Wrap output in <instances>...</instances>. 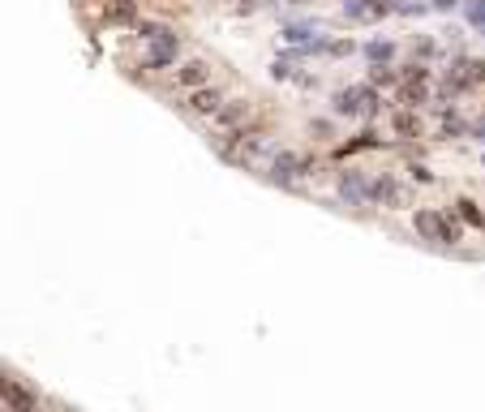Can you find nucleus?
Masks as SVG:
<instances>
[{
    "label": "nucleus",
    "instance_id": "2",
    "mask_svg": "<svg viewBox=\"0 0 485 412\" xmlns=\"http://www.w3.org/2000/svg\"><path fill=\"white\" fill-rule=\"evenodd\" d=\"M262 176L271 185H280V189H297L301 181L318 176V159H309V154H301V150H280L275 159L262 168Z\"/></svg>",
    "mask_w": 485,
    "mask_h": 412
},
{
    "label": "nucleus",
    "instance_id": "20",
    "mask_svg": "<svg viewBox=\"0 0 485 412\" xmlns=\"http://www.w3.org/2000/svg\"><path fill=\"white\" fill-rule=\"evenodd\" d=\"M434 52H438L434 39H417V56H421V61H425V56H434Z\"/></svg>",
    "mask_w": 485,
    "mask_h": 412
},
{
    "label": "nucleus",
    "instance_id": "6",
    "mask_svg": "<svg viewBox=\"0 0 485 412\" xmlns=\"http://www.w3.org/2000/svg\"><path fill=\"white\" fill-rule=\"evenodd\" d=\"M176 56H181V39H176V30L168 26L159 39H150V43H146L142 69H172V65H176Z\"/></svg>",
    "mask_w": 485,
    "mask_h": 412
},
{
    "label": "nucleus",
    "instance_id": "13",
    "mask_svg": "<svg viewBox=\"0 0 485 412\" xmlns=\"http://www.w3.org/2000/svg\"><path fill=\"white\" fill-rule=\"evenodd\" d=\"M253 116V108H249V99H236V103H224V112L215 116V125L220 129H245V121Z\"/></svg>",
    "mask_w": 485,
    "mask_h": 412
},
{
    "label": "nucleus",
    "instance_id": "10",
    "mask_svg": "<svg viewBox=\"0 0 485 412\" xmlns=\"http://www.w3.org/2000/svg\"><path fill=\"white\" fill-rule=\"evenodd\" d=\"M5 412H39V404H35V395L9 374L5 378Z\"/></svg>",
    "mask_w": 485,
    "mask_h": 412
},
{
    "label": "nucleus",
    "instance_id": "12",
    "mask_svg": "<svg viewBox=\"0 0 485 412\" xmlns=\"http://www.w3.org/2000/svg\"><path fill=\"white\" fill-rule=\"evenodd\" d=\"M383 13H391L387 0H344V18H352V22H373Z\"/></svg>",
    "mask_w": 485,
    "mask_h": 412
},
{
    "label": "nucleus",
    "instance_id": "11",
    "mask_svg": "<svg viewBox=\"0 0 485 412\" xmlns=\"http://www.w3.org/2000/svg\"><path fill=\"white\" fill-rule=\"evenodd\" d=\"M434 121H438V133H443V138H455V133H468V129H472V125L460 116L455 103H438V108H434Z\"/></svg>",
    "mask_w": 485,
    "mask_h": 412
},
{
    "label": "nucleus",
    "instance_id": "3",
    "mask_svg": "<svg viewBox=\"0 0 485 412\" xmlns=\"http://www.w3.org/2000/svg\"><path fill=\"white\" fill-rule=\"evenodd\" d=\"M331 112L335 116H378L383 112V95L373 82H357L331 95Z\"/></svg>",
    "mask_w": 485,
    "mask_h": 412
},
{
    "label": "nucleus",
    "instance_id": "4",
    "mask_svg": "<svg viewBox=\"0 0 485 412\" xmlns=\"http://www.w3.org/2000/svg\"><path fill=\"white\" fill-rule=\"evenodd\" d=\"M429 95H434V73H429L425 65H408V69H400L395 99L404 103V108H425Z\"/></svg>",
    "mask_w": 485,
    "mask_h": 412
},
{
    "label": "nucleus",
    "instance_id": "24",
    "mask_svg": "<svg viewBox=\"0 0 485 412\" xmlns=\"http://www.w3.org/2000/svg\"><path fill=\"white\" fill-rule=\"evenodd\" d=\"M468 133H472V138H477V142H485V121H477V125H472V129H468Z\"/></svg>",
    "mask_w": 485,
    "mask_h": 412
},
{
    "label": "nucleus",
    "instance_id": "1",
    "mask_svg": "<svg viewBox=\"0 0 485 412\" xmlns=\"http://www.w3.org/2000/svg\"><path fill=\"white\" fill-rule=\"evenodd\" d=\"M412 228L421 232V241L443 245V249H460V241H464V219L447 215V211H417Z\"/></svg>",
    "mask_w": 485,
    "mask_h": 412
},
{
    "label": "nucleus",
    "instance_id": "7",
    "mask_svg": "<svg viewBox=\"0 0 485 412\" xmlns=\"http://www.w3.org/2000/svg\"><path fill=\"white\" fill-rule=\"evenodd\" d=\"M224 90L220 86H198V90H189L185 95V103H181V112L185 116H220L224 112Z\"/></svg>",
    "mask_w": 485,
    "mask_h": 412
},
{
    "label": "nucleus",
    "instance_id": "14",
    "mask_svg": "<svg viewBox=\"0 0 485 412\" xmlns=\"http://www.w3.org/2000/svg\"><path fill=\"white\" fill-rule=\"evenodd\" d=\"M391 125H395V138H421V116H417V108H404V112H395L391 116Z\"/></svg>",
    "mask_w": 485,
    "mask_h": 412
},
{
    "label": "nucleus",
    "instance_id": "9",
    "mask_svg": "<svg viewBox=\"0 0 485 412\" xmlns=\"http://www.w3.org/2000/svg\"><path fill=\"white\" fill-rule=\"evenodd\" d=\"M206 78H210V65H206L202 56H193V61H181V65H176V73H172V82H176V86H185V90H198V86H206Z\"/></svg>",
    "mask_w": 485,
    "mask_h": 412
},
{
    "label": "nucleus",
    "instance_id": "8",
    "mask_svg": "<svg viewBox=\"0 0 485 412\" xmlns=\"http://www.w3.org/2000/svg\"><path fill=\"white\" fill-rule=\"evenodd\" d=\"M412 189L395 172H373V206H408Z\"/></svg>",
    "mask_w": 485,
    "mask_h": 412
},
{
    "label": "nucleus",
    "instance_id": "23",
    "mask_svg": "<svg viewBox=\"0 0 485 412\" xmlns=\"http://www.w3.org/2000/svg\"><path fill=\"white\" fill-rule=\"evenodd\" d=\"M472 78H477V86H485V61H472Z\"/></svg>",
    "mask_w": 485,
    "mask_h": 412
},
{
    "label": "nucleus",
    "instance_id": "22",
    "mask_svg": "<svg viewBox=\"0 0 485 412\" xmlns=\"http://www.w3.org/2000/svg\"><path fill=\"white\" fill-rule=\"evenodd\" d=\"M348 52H357L348 39H340V43H331V56H348Z\"/></svg>",
    "mask_w": 485,
    "mask_h": 412
},
{
    "label": "nucleus",
    "instance_id": "16",
    "mask_svg": "<svg viewBox=\"0 0 485 412\" xmlns=\"http://www.w3.org/2000/svg\"><path fill=\"white\" fill-rule=\"evenodd\" d=\"M313 35H318V26H313V22L284 26V43H288V47H309V43H313Z\"/></svg>",
    "mask_w": 485,
    "mask_h": 412
},
{
    "label": "nucleus",
    "instance_id": "18",
    "mask_svg": "<svg viewBox=\"0 0 485 412\" xmlns=\"http://www.w3.org/2000/svg\"><path fill=\"white\" fill-rule=\"evenodd\" d=\"M369 82H373V86H400V69H391V65H373V69H369Z\"/></svg>",
    "mask_w": 485,
    "mask_h": 412
},
{
    "label": "nucleus",
    "instance_id": "15",
    "mask_svg": "<svg viewBox=\"0 0 485 412\" xmlns=\"http://www.w3.org/2000/svg\"><path fill=\"white\" fill-rule=\"evenodd\" d=\"M391 56H395V43L391 39H369L365 43V61L369 65H391Z\"/></svg>",
    "mask_w": 485,
    "mask_h": 412
},
{
    "label": "nucleus",
    "instance_id": "19",
    "mask_svg": "<svg viewBox=\"0 0 485 412\" xmlns=\"http://www.w3.org/2000/svg\"><path fill=\"white\" fill-rule=\"evenodd\" d=\"M464 18H468V26L485 30V0H464Z\"/></svg>",
    "mask_w": 485,
    "mask_h": 412
},
{
    "label": "nucleus",
    "instance_id": "21",
    "mask_svg": "<svg viewBox=\"0 0 485 412\" xmlns=\"http://www.w3.org/2000/svg\"><path fill=\"white\" fill-rule=\"evenodd\" d=\"M460 5V0H429V9H434V13H451Z\"/></svg>",
    "mask_w": 485,
    "mask_h": 412
},
{
    "label": "nucleus",
    "instance_id": "17",
    "mask_svg": "<svg viewBox=\"0 0 485 412\" xmlns=\"http://www.w3.org/2000/svg\"><path fill=\"white\" fill-rule=\"evenodd\" d=\"M455 215H460L468 228H485V211H481V202H472V198H460V202H455Z\"/></svg>",
    "mask_w": 485,
    "mask_h": 412
},
{
    "label": "nucleus",
    "instance_id": "5",
    "mask_svg": "<svg viewBox=\"0 0 485 412\" xmlns=\"http://www.w3.org/2000/svg\"><path fill=\"white\" fill-rule=\"evenodd\" d=\"M335 193H340V202H348V206H373V176H365L361 168H340V176H335Z\"/></svg>",
    "mask_w": 485,
    "mask_h": 412
}]
</instances>
